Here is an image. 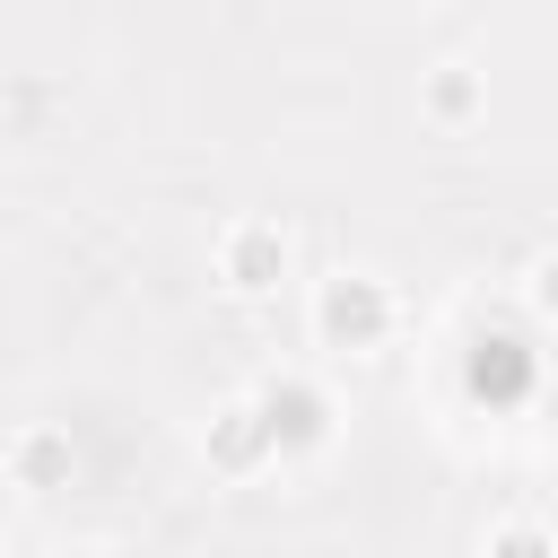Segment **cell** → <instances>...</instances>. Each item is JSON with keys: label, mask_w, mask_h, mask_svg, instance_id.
I'll use <instances>...</instances> for the list:
<instances>
[{"label": "cell", "mask_w": 558, "mask_h": 558, "mask_svg": "<svg viewBox=\"0 0 558 558\" xmlns=\"http://www.w3.org/2000/svg\"><path fill=\"white\" fill-rule=\"evenodd\" d=\"M305 323H314V340H323L331 357H375V349L401 331V296H392L375 270H331V279H314Z\"/></svg>", "instance_id": "6da1fadb"}, {"label": "cell", "mask_w": 558, "mask_h": 558, "mask_svg": "<svg viewBox=\"0 0 558 558\" xmlns=\"http://www.w3.org/2000/svg\"><path fill=\"white\" fill-rule=\"evenodd\" d=\"M244 410L262 418V445H270V462H305V453H323V445H331V427H340L331 392H323L314 375H296V366L262 375V384L244 392Z\"/></svg>", "instance_id": "7a4b0ae2"}, {"label": "cell", "mask_w": 558, "mask_h": 558, "mask_svg": "<svg viewBox=\"0 0 558 558\" xmlns=\"http://www.w3.org/2000/svg\"><path fill=\"white\" fill-rule=\"evenodd\" d=\"M209 262H218V288H227V296H279V279H288L296 244H288V227H279V218H227Z\"/></svg>", "instance_id": "3957f363"}, {"label": "cell", "mask_w": 558, "mask_h": 558, "mask_svg": "<svg viewBox=\"0 0 558 558\" xmlns=\"http://www.w3.org/2000/svg\"><path fill=\"white\" fill-rule=\"evenodd\" d=\"M9 480H17V488H35V497L70 488V480H78V445H70V427L26 418V427L9 436Z\"/></svg>", "instance_id": "277c9868"}, {"label": "cell", "mask_w": 558, "mask_h": 558, "mask_svg": "<svg viewBox=\"0 0 558 558\" xmlns=\"http://www.w3.org/2000/svg\"><path fill=\"white\" fill-rule=\"evenodd\" d=\"M201 453H209V471H227V480H253V471L270 462V445H262V418H253L244 401H218V410H209V427H201Z\"/></svg>", "instance_id": "5b68a950"}, {"label": "cell", "mask_w": 558, "mask_h": 558, "mask_svg": "<svg viewBox=\"0 0 558 558\" xmlns=\"http://www.w3.org/2000/svg\"><path fill=\"white\" fill-rule=\"evenodd\" d=\"M480 70H462V61H445V70H427V87H418V113L427 122H445V131H462V122H480Z\"/></svg>", "instance_id": "8992f818"}, {"label": "cell", "mask_w": 558, "mask_h": 558, "mask_svg": "<svg viewBox=\"0 0 558 558\" xmlns=\"http://www.w3.org/2000/svg\"><path fill=\"white\" fill-rule=\"evenodd\" d=\"M488 558H549V532H541L532 514H514V523L488 532Z\"/></svg>", "instance_id": "52a82bcc"}, {"label": "cell", "mask_w": 558, "mask_h": 558, "mask_svg": "<svg viewBox=\"0 0 558 558\" xmlns=\"http://www.w3.org/2000/svg\"><path fill=\"white\" fill-rule=\"evenodd\" d=\"M61 558H105V549H61Z\"/></svg>", "instance_id": "ba28073f"}]
</instances>
